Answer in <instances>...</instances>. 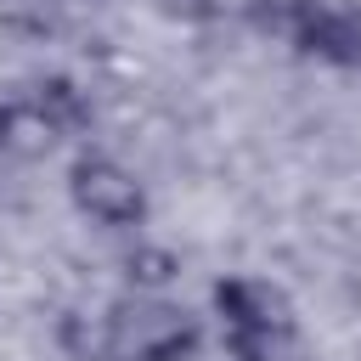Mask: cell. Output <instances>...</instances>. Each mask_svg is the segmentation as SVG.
<instances>
[{"label": "cell", "mask_w": 361, "mask_h": 361, "mask_svg": "<svg viewBox=\"0 0 361 361\" xmlns=\"http://www.w3.org/2000/svg\"><path fill=\"white\" fill-rule=\"evenodd\" d=\"M214 322L231 361H282L293 350V305L259 276L214 282Z\"/></svg>", "instance_id": "cell-1"}, {"label": "cell", "mask_w": 361, "mask_h": 361, "mask_svg": "<svg viewBox=\"0 0 361 361\" xmlns=\"http://www.w3.org/2000/svg\"><path fill=\"white\" fill-rule=\"evenodd\" d=\"M79 124H85V96L68 79H39L17 96H0V152L11 158H39Z\"/></svg>", "instance_id": "cell-2"}, {"label": "cell", "mask_w": 361, "mask_h": 361, "mask_svg": "<svg viewBox=\"0 0 361 361\" xmlns=\"http://www.w3.org/2000/svg\"><path fill=\"white\" fill-rule=\"evenodd\" d=\"M68 197L85 220H96L107 231H135L147 220V186L113 152H79L68 169Z\"/></svg>", "instance_id": "cell-3"}, {"label": "cell", "mask_w": 361, "mask_h": 361, "mask_svg": "<svg viewBox=\"0 0 361 361\" xmlns=\"http://www.w3.org/2000/svg\"><path fill=\"white\" fill-rule=\"evenodd\" d=\"M282 34L333 68L361 62V0H282Z\"/></svg>", "instance_id": "cell-4"}, {"label": "cell", "mask_w": 361, "mask_h": 361, "mask_svg": "<svg viewBox=\"0 0 361 361\" xmlns=\"http://www.w3.org/2000/svg\"><path fill=\"white\" fill-rule=\"evenodd\" d=\"M175 254L169 248H135V254H124V276H130V288L135 293H164L169 282H175Z\"/></svg>", "instance_id": "cell-5"}, {"label": "cell", "mask_w": 361, "mask_h": 361, "mask_svg": "<svg viewBox=\"0 0 361 361\" xmlns=\"http://www.w3.org/2000/svg\"><path fill=\"white\" fill-rule=\"evenodd\" d=\"M344 282H350V293H355V299H361V259H355V265H350V276H344Z\"/></svg>", "instance_id": "cell-6"}, {"label": "cell", "mask_w": 361, "mask_h": 361, "mask_svg": "<svg viewBox=\"0 0 361 361\" xmlns=\"http://www.w3.org/2000/svg\"><path fill=\"white\" fill-rule=\"evenodd\" d=\"M62 361H118V355H62Z\"/></svg>", "instance_id": "cell-7"}]
</instances>
